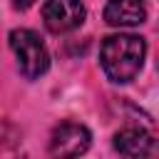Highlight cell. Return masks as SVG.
Here are the masks:
<instances>
[{
	"label": "cell",
	"instance_id": "1",
	"mask_svg": "<svg viewBox=\"0 0 159 159\" xmlns=\"http://www.w3.org/2000/svg\"><path fill=\"white\" fill-rule=\"evenodd\" d=\"M144 55H147V42L139 35H129V32H119V35H109L102 42L99 50V62L104 75L117 82H132L142 65H144Z\"/></svg>",
	"mask_w": 159,
	"mask_h": 159
},
{
	"label": "cell",
	"instance_id": "2",
	"mask_svg": "<svg viewBox=\"0 0 159 159\" xmlns=\"http://www.w3.org/2000/svg\"><path fill=\"white\" fill-rule=\"evenodd\" d=\"M10 47L17 57V67L20 72L27 77V80H37L40 75L47 72L50 67V55H47V47L45 42L40 40L37 32L27 30V27H20V30H12L10 32Z\"/></svg>",
	"mask_w": 159,
	"mask_h": 159
},
{
	"label": "cell",
	"instance_id": "3",
	"mask_svg": "<svg viewBox=\"0 0 159 159\" xmlns=\"http://www.w3.org/2000/svg\"><path fill=\"white\" fill-rule=\"evenodd\" d=\"M92 144V134L84 124L77 122H62L52 129L50 137V154L55 159H80L87 154Z\"/></svg>",
	"mask_w": 159,
	"mask_h": 159
},
{
	"label": "cell",
	"instance_id": "4",
	"mask_svg": "<svg viewBox=\"0 0 159 159\" xmlns=\"http://www.w3.org/2000/svg\"><path fill=\"white\" fill-rule=\"evenodd\" d=\"M84 5L80 0H47L42 7V20L45 27L55 35L70 32L84 22Z\"/></svg>",
	"mask_w": 159,
	"mask_h": 159
},
{
	"label": "cell",
	"instance_id": "5",
	"mask_svg": "<svg viewBox=\"0 0 159 159\" xmlns=\"http://www.w3.org/2000/svg\"><path fill=\"white\" fill-rule=\"evenodd\" d=\"M114 149L122 159H159V142L139 127H124L117 132Z\"/></svg>",
	"mask_w": 159,
	"mask_h": 159
},
{
	"label": "cell",
	"instance_id": "6",
	"mask_svg": "<svg viewBox=\"0 0 159 159\" xmlns=\"http://www.w3.org/2000/svg\"><path fill=\"white\" fill-rule=\"evenodd\" d=\"M147 20V5L142 0H109L104 5V22L112 27H137Z\"/></svg>",
	"mask_w": 159,
	"mask_h": 159
},
{
	"label": "cell",
	"instance_id": "7",
	"mask_svg": "<svg viewBox=\"0 0 159 159\" xmlns=\"http://www.w3.org/2000/svg\"><path fill=\"white\" fill-rule=\"evenodd\" d=\"M32 2H35V0H12V7H15V10H27Z\"/></svg>",
	"mask_w": 159,
	"mask_h": 159
}]
</instances>
